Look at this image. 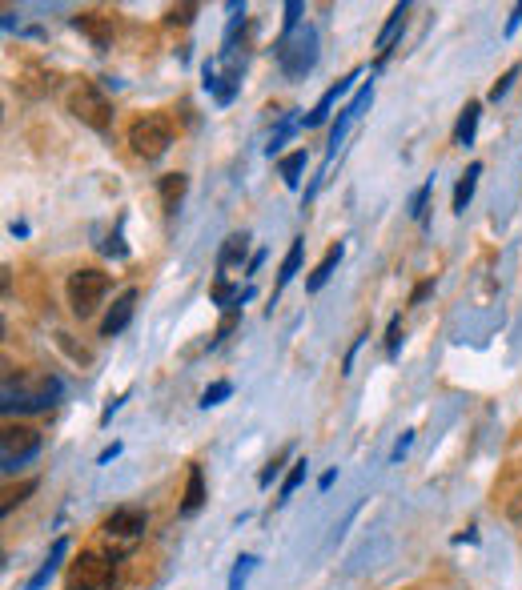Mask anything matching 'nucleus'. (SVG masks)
I'll list each match as a JSON object with an SVG mask.
<instances>
[{"mask_svg": "<svg viewBox=\"0 0 522 590\" xmlns=\"http://www.w3.org/2000/svg\"><path fill=\"white\" fill-rule=\"evenodd\" d=\"M61 394V382L53 378V374H45V370H25V374H17V382L13 378H5V410H45V406H53V398Z\"/></svg>", "mask_w": 522, "mask_h": 590, "instance_id": "obj_1", "label": "nucleus"}, {"mask_svg": "<svg viewBox=\"0 0 522 590\" xmlns=\"http://www.w3.org/2000/svg\"><path fill=\"white\" fill-rule=\"evenodd\" d=\"M105 293H109V277H105L101 269H77V273L69 277V310L85 322V318L97 314V306H101Z\"/></svg>", "mask_w": 522, "mask_h": 590, "instance_id": "obj_2", "label": "nucleus"}, {"mask_svg": "<svg viewBox=\"0 0 522 590\" xmlns=\"http://www.w3.org/2000/svg\"><path fill=\"white\" fill-rule=\"evenodd\" d=\"M278 65H282V73H286L290 81H302V77L318 65V33H314V29H302V33H294L290 41H282Z\"/></svg>", "mask_w": 522, "mask_h": 590, "instance_id": "obj_3", "label": "nucleus"}, {"mask_svg": "<svg viewBox=\"0 0 522 590\" xmlns=\"http://www.w3.org/2000/svg\"><path fill=\"white\" fill-rule=\"evenodd\" d=\"M129 145H133V153L145 157V161L165 157V149L173 145V125H169V117H141V121H133Z\"/></svg>", "mask_w": 522, "mask_h": 590, "instance_id": "obj_4", "label": "nucleus"}, {"mask_svg": "<svg viewBox=\"0 0 522 590\" xmlns=\"http://www.w3.org/2000/svg\"><path fill=\"white\" fill-rule=\"evenodd\" d=\"M69 113H73L77 121H85L89 129H97V133H105L109 121H113V109H109L105 93H101L97 85H89V81H81V85L69 93Z\"/></svg>", "mask_w": 522, "mask_h": 590, "instance_id": "obj_5", "label": "nucleus"}, {"mask_svg": "<svg viewBox=\"0 0 522 590\" xmlns=\"http://www.w3.org/2000/svg\"><path fill=\"white\" fill-rule=\"evenodd\" d=\"M117 578V558H105V554H81L73 562V574H69V590H109Z\"/></svg>", "mask_w": 522, "mask_h": 590, "instance_id": "obj_6", "label": "nucleus"}, {"mask_svg": "<svg viewBox=\"0 0 522 590\" xmlns=\"http://www.w3.org/2000/svg\"><path fill=\"white\" fill-rule=\"evenodd\" d=\"M37 450H41V434L33 426H5L0 430V462H5V474H13Z\"/></svg>", "mask_w": 522, "mask_h": 590, "instance_id": "obj_7", "label": "nucleus"}, {"mask_svg": "<svg viewBox=\"0 0 522 590\" xmlns=\"http://www.w3.org/2000/svg\"><path fill=\"white\" fill-rule=\"evenodd\" d=\"M141 534H145V514L133 510V506H129V510H113L109 522H105V538H109V546H117V554L133 550ZM117 554H113V558H117Z\"/></svg>", "mask_w": 522, "mask_h": 590, "instance_id": "obj_8", "label": "nucleus"}, {"mask_svg": "<svg viewBox=\"0 0 522 590\" xmlns=\"http://www.w3.org/2000/svg\"><path fill=\"white\" fill-rule=\"evenodd\" d=\"M133 306H137V289H125L121 298L109 306L105 322H101V338H113V334H121V330L129 326V318H133Z\"/></svg>", "mask_w": 522, "mask_h": 590, "instance_id": "obj_9", "label": "nucleus"}, {"mask_svg": "<svg viewBox=\"0 0 522 590\" xmlns=\"http://www.w3.org/2000/svg\"><path fill=\"white\" fill-rule=\"evenodd\" d=\"M73 29L85 33L97 49H109V41H113V21L101 17V13H81V17H73Z\"/></svg>", "mask_w": 522, "mask_h": 590, "instance_id": "obj_10", "label": "nucleus"}, {"mask_svg": "<svg viewBox=\"0 0 522 590\" xmlns=\"http://www.w3.org/2000/svg\"><path fill=\"white\" fill-rule=\"evenodd\" d=\"M354 81H358V73H350L346 81H338V85H334V89H330V93H326V97H322V101H318V105L310 109V117H306V129H318V125H322V121L330 117V109H334V101H338V97H342V93H346V89H350Z\"/></svg>", "mask_w": 522, "mask_h": 590, "instance_id": "obj_11", "label": "nucleus"}, {"mask_svg": "<svg viewBox=\"0 0 522 590\" xmlns=\"http://www.w3.org/2000/svg\"><path fill=\"white\" fill-rule=\"evenodd\" d=\"M478 177H482V165H478V161H474V165L458 177V185H454V213H466V205H470V197H474Z\"/></svg>", "mask_w": 522, "mask_h": 590, "instance_id": "obj_12", "label": "nucleus"}, {"mask_svg": "<svg viewBox=\"0 0 522 590\" xmlns=\"http://www.w3.org/2000/svg\"><path fill=\"white\" fill-rule=\"evenodd\" d=\"M338 261H342V245H330V249H326V257L318 261V269L306 277V289H310V293H318V289L330 281V273H334V265H338Z\"/></svg>", "mask_w": 522, "mask_h": 590, "instance_id": "obj_13", "label": "nucleus"}, {"mask_svg": "<svg viewBox=\"0 0 522 590\" xmlns=\"http://www.w3.org/2000/svg\"><path fill=\"white\" fill-rule=\"evenodd\" d=\"M181 197H185V173H165L161 177V205H165V213H177Z\"/></svg>", "mask_w": 522, "mask_h": 590, "instance_id": "obj_14", "label": "nucleus"}, {"mask_svg": "<svg viewBox=\"0 0 522 590\" xmlns=\"http://www.w3.org/2000/svg\"><path fill=\"white\" fill-rule=\"evenodd\" d=\"M201 502H205V474H201V466H189V486H185L181 510H185V514H197Z\"/></svg>", "mask_w": 522, "mask_h": 590, "instance_id": "obj_15", "label": "nucleus"}, {"mask_svg": "<svg viewBox=\"0 0 522 590\" xmlns=\"http://www.w3.org/2000/svg\"><path fill=\"white\" fill-rule=\"evenodd\" d=\"M478 101H470L466 109H462V117H458V129H454V145H474V129H478Z\"/></svg>", "mask_w": 522, "mask_h": 590, "instance_id": "obj_16", "label": "nucleus"}, {"mask_svg": "<svg viewBox=\"0 0 522 590\" xmlns=\"http://www.w3.org/2000/svg\"><path fill=\"white\" fill-rule=\"evenodd\" d=\"M245 245H249V237L245 233H233V237H225V245H221V257H217V269L225 273V269H233L241 257H245Z\"/></svg>", "mask_w": 522, "mask_h": 590, "instance_id": "obj_17", "label": "nucleus"}, {"mask_svg": "<svg viewBox=\"0 0 522 590\" xmlns=\"http://www.w3.org/2000/svg\"><path fill=\"white\" fill-rule=\"evenodd\" d=\"M302 253H306V241L298 237V241L290 245V253H286V261H282V273H278V289H286V285L294 281V273L302 269Z\"/></svg>", "mask_w": 522, "mask_h": 590, "instance_id": "obj_18", "label": "nucleus"}, {"mask_svg": "<svg viewBox=\"0 0 522 590\" xmlns=\"http://www.w3.org/2000/svg\"><path fill=\"white\" fill-rule=\"evenodd\" d=\"M410 13V5H394V13H390V21H386V29L378 33V49H382V57L390 53V41L398 37V29H402V17Z\"/></svg>", "mask_w": 522, "mask_h": 590, "instance_id": "obj_19", "label": "nucleus"}, {"mask_svg": "<svg viewBox=\"0 0 522 590\" xmlns=\"http://www.w3.org/2000/svg\"><path fill=\"white\" fill-rule=\"evenodd\" d=\"M282 181L290 185V189H298V181H302V169H306V149H298V153H290V157H282Z\"/></svg>", "mask_w": 522, "mask_h": 590, "instance_id": "obj_20", "label": "nucleus"}, {"mask_svg": "<svg viewBox=\"0 0 522 590\" xmlns=\"http://www.w3.org/2000/svg\"><path fill=\"white\" fill-rule=\"evenodd\" d=\"M65 550H69V542H65V538H61V542H57V546H53V554H49V562H45V566H41V570H37V574H33V578H29V590H41V586H45V582H49V574H53V570H57V562H61V558H65Z\"/></svg>", "mask_w": 522, "mask_h": 590, "instance_id": "obj_21", "label": "nucleus"}, {"mask_svg": "<svg viewBox=\"0 0 522 590\" xmlns=\"http://www.w3.org/2000/svg\"><path fill=\"white\" fill-rule=\"evenodd\" d=\"M302 478H306V458H298V462H294V470L286 474V482H282V498H278V502H286V498L302 486Z\"/></svg>", "mask_w": 522, "mask_h": 590, "instance_id": "obj_22", "label": "nucleus"}, {"mask_svg": "<svg viewBox=\"0 0 522 590\" xmlns=\"http://www.w3.org/2000/svg\"><path fill=\"white\" fill-rule=\"evenodd\" d=\"M33 490H37V482H33V478H29V482H21L17 490H9V494H5V502H0V510L9 514V510H13L17 502H25V494H33Z\"/></svg>", "mask_w": 522, "mask_h": 590, "instance_id": "obj_23", "label": "nucleus"}, {"mask_svg": "<svg viewBox=\"0 0 522 590\" xmlns=\"http://www.w3.org/2000/svg\"><path fill=\"white\" fill-rule=\"evenodd\" d=\"M229 394H233V386H229V382H213V386L201 394V406L209 410V406H217V402H221V398H229Z\"/></svg>", "mask_w": 522, "mask_h": 590, "instance_id": "obj_24", "label": "nucleus"}, {"mask_svg": "<svg viewBox=\"0 0 522 590\" xmlns=\"http://www.w3.org/2000/svg\"><path fill=\"white\" fill-rule=\"evenodd\" d=\"M193 17H197V5H173L165 21H169V25H189Z\"/></svg>", "mask_w": 522, "mask_h": 590, "instance_id": "obj_25", "label": "nucleus"}, {"mask_svg": "<svg viewBox=\"0 0 522 590\" xmlns=\"http://www.w3.org/2000/svg\"><path fill=\"white\" fill-rule=\"evenodd\" d=\"M514 77H518V65H514V69H506V73H502V77L494 81V89H490V101H498V97H506V89L514 85Z\"/></svg>", "mask_w": 522, "mask_h": 590, "instance_id": "obj_26", "label": "nucleus"}, {"mask_svg": "<svg viewBox=\"0 0 522 590\" xmlns=\"http://www.w3.org/2000/svg\"><path fill=\"white\" fill-rule=\"evenodd\" d=\"M426 201H430V185H422V189L414 193V201H410V217H414V221L426 217Z\"/></svg>", "mask_w": 522, "mask_h": 590, "instance_id": "obj_27", "label": "nucleus"}, {"mask_svg": "<svg viewBox=\"0 0 522 590\" xmlns=\"http://www.w3.org/2000/svg\"><path fill=\"white\" fill-rule=\"evenodd\" d=\"M398 346H402V318H394L390 330H386V350H390V358L398 354Z\"/></svg>", "mask_w": 522, "mask_h": 590, "instance_id": "obj_28", "label": "nucleus"}, {"mask_svg": "<svg viewBox=\"0 0 522 590\" xmlns=\"http://www.w3.org/2000/svg\"><path fill=\"white\" fill-rule=\"evenodd\" d=\"M253 562H257V558H241V562H237V570L229 574V590H241V582H245V574H249Z\"/></svg>", "mask_w": 522, "mask_h": 590, "instance_id": "obj_29", "label": "nucleus"}, {"mask_svg": "<svg viewBox=\"0 0 522 590\" xmlns=\"http://www.w3.org/2000/svg\"><path fill=\"white\" fill-rule=\"evenodd\" d=\"M298 13H302V5H298V0H290V5H286V41H290L294 29H298Z\"/></svg>", "mask_w": 522, "mask_h": 590, "instance_id": "obj_30", "label": "nucleus"}, {"mask_svg": "<svg viewBox=\"0 0 522 590\" xmlns=\"http://www.w3.org/2000/svg\"><path fill=\"white\" fill-rule=\"evenodd\" d=\"M430 293H434V281H422V285L414 289V298H410V306H422V302L430 298Z\"/></svg>", "mask_w": 522, "mask_h": 590, "instance_id": "obj_31", "label": "nucleus"}, {"mask_svg": "<svg viewBox=\"0 0 522 590\" xmlns=\"http://www.w3.org/2000/svg\"><path fill=\"white\" fill-rule=\"evenodd\" d=\"M510 518H514V522H522V494L510 502Z\"/></svg>", "mask_w": 522, "mask_h": 590, "instance_id": "obj_32", "label": "nucleus"}]
</instances>
